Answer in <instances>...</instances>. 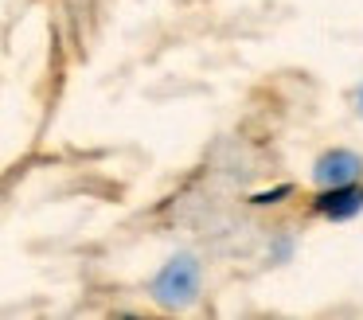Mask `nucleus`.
Instances as JSON below:
<instances>
[{
  "label": "nucleus",
  "mask_w": 363,
  "mask_h": 320,
  "mask_svg": "<svg viewBox=\"0 0 363 320\" xmlns=\"http://www.w3.org/2000/svg\"><path fill=\"white\" fill-rule=\"evenodd\" d=\"M352 109H355V117H359V121H363V82H359V86H355V90H352Z\"/></svg>",
  "instance_id": "6"
},
{
  "label": "nucleus",
  "mask_w": 363,
  "mask_h": 320,
  "mask_svg": "<svg viewBox=\"0 0 363 320\" xmlns=\"http://www.w3.org/2000/svg\"><path fill=\"white\" fill-rule=\"evenodd\" d=\"M363 180V153L355 148H324L320 156L313 160V184L316 187H340V184H355Z\"/></svg>",
  "instance_id": "2"
},
{
  "label": "nucleus",
  "mask_w": 363,
  "mask_h": 320,
  "mask_svg": "<svg viewBox=\"0 0 363 320\" xmlns=\"http://www.w3.org/2000/svg\"><path fill=\"white\" fill-rule=\"evenodd\" d=\"M199 289H203V265L196 254H172L149 281V297L168 312L191 309L199 301Z\"/></svg>",
  "instance_id": "1"
},
{
  "label": "nucleus",
  "mask_w": 363,
  "mask_h": 320,
  "mask_svg": "<svg viewBox=\"0 0 363 320\" xmlns=\"http://www.w3.org/2000/svg\"><path fill=\"white\" fill-rule=\"evenodd\" d=\"M293 195V184H281V187H266V192H254L250 203H258V207H274V203L289 199Z\"/></svg>",
  "instance_id": "4"
},
{
  "label": "nucleus",
  "mask_w": 363,
  "mask_h": 320,
  "mask_svg": "<svg viewBox=\"0 0 363 320\" xmlns=\"http://www.w3.org/2000/svg\"><path fill=\"white\" fill-rule=\"evenodd\" d=\"M313 215L324 223H352L355 215H363V180L340 187H316Z\"/></svg>",
  "instance_id": "3"
},
{
  "label": "nucleus",
  "mask_w": 363,
  "mask_h": 320,
  "mask_svg": "<svg viewBox=\"0 0 363 320\" xmlns=\"http://www.w3.org/2000/svg\"><path fill=\"white\" fill-rule=\"evenodd\" d=\"M293 258V234H281V238L269 246V262H289Z\"/></svg>",
  "instance_id": "5"
}]
</instances>
